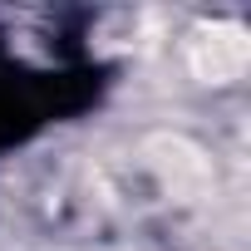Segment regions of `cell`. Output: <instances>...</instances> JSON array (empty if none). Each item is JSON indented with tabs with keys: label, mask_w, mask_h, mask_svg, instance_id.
Returning <instances> with one entry per match:
<instances>
[{
	"label": "cell",
	"mask_w": 251,
	"mask_h": 251,
	"mask_svg": "<svg viewBox=\"0 0 251 251\" xmlns=\"http://www.w3.org/2000/svg\"><path fill=\"white\" fill-rule=\"evenodd\" d=\"M187 64L202 84H231L246 74L251 64V35L246 25L236 20H212V25H197L192 40H187Z\"/></svg>",
	"instance_id": "1"
},
{
	"label": "cell",
	"mask_w": 251,
	"mask_h": 251,
	"mask_svg": "<svg viewBox=\"0 0 251 251\" xmlns=\"http://www.w3.org/2000/svg\"><path fill=\"white\" fill-rule=\"evenodd\" d=\"M148 163H153V173L163 177V187H173L177 197H202L207 187H212V163H207V153L197 148V143H187L182 133H153L148 138Z\"/></svg>",
	"instance_id": "2"
}]
</instances>
